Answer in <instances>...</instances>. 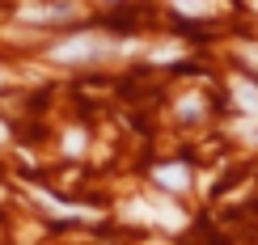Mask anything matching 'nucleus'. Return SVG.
Segmentation results:
<instances>
[{"label": "nucleus", "mask_w": 258, "mask_h": 245, "mask_svg": "<svg viewBox=\"0 0 258 245\" xmlns=\"http://www.w3.org/2000/svg\"><path fill=\"white\" fill-rule=\"evenodd\" d=\"M63 148H68V152H81V148H85V135H81V131H68V140H63Z\"/></svg>", "instance_id": "nucleus-10"}, {"label": "nucleus", "mask_w": 258, "mask_h": 245, "mask_svg": "<svg viewBox=\"0 0 258 245\" xmlns=\"http://www.w3.org/2000/svg\"><path fill=\"white\" fill-rule=\"evenodd\" d=\"M178 55V47H161V51H153V59H174Z\"/></svg>", "instance_id": "nucleus-12"}, {"label": "nucleus", "mask_w": 258, "mask_h": 245, "mask_svg": "<svg viewBox=\"0 0 258 245\" xmlns=\"http://www.w3.org/2000/svg\"><path fill=\"white\" fill-rule=\"evenodd\" d=\"M212 5L216 0H174V9L182 17H203V13H212Z\"/></svg>", "instance_id": "nucleus-7"}, {"label": "nucleus", "mask_w": 258, "mask_h": 245, "mask_svg": "<svg viewBox=\"0 0 258 245\" xmlns=\"http://www.w3.org/2000/svg\"><path fill=\"white\" fill-rule=\"evenodd\" d=\"M153 178H157L161 190H186V186H190V169H186V165H161Z\"/></svg>", "instance_id": "nucleus-3"}, {"label": "nucleus", "mask_w": 258, "mask_h": 245, "mask_svg": "<svg viewBox=\"0 0 258 245\" xmlns=\"http://www.w3.org/2000/svg\"><path fill=\"white\" fill-rule=\"evenodd\" d=\"M241 59H245V63H254V68H258V47H241Z\"/></svg>", "instance_id": "nucleus-11"}, {"label": "nucleus", "mask_w": 258, "mask_h": 245, "mask_svg": "<svg viewBox=\"0 0 258 245\" xmlns=\"http://www.w3.org/2000/svg\"><path fill=\"white\" fill-rule=\"evenodd\" d=\"M5 140H9V127H5V123H0V144H5Z\"/></svg>", "instance_id": "nucleus-13"}, {"label": "nucleus", "mask_w": 258, "mask_h": 245, "mask_svg": "<svg viewBox=\"0 0 258 245\" xmlns=\"http://www.w3.org/2000/svg\"><path fill=\"white\" fill-rule=\"evenodd\" d=\"M72 9L68 5H51V9H42V5H26L21 9V17L26 21H59V17H68Z\"/></svg>", "instance_id": "nucleus-6"}, {"label": "nucleus", "mask_w": 258, "mask_h": 245, "mask_svg": "<svg viewBox=\"0 0 258 245\" xmlns=\"http://www.w3.org/2000/svg\"><path fill=\"white\" fill-rule=\"evenodd\" d=\"M233 102H237L245 114H254V119H258V89H254L250 80H233Z\"/></svg>", "instance_id": "nucleus-5"}, {"label": "nucleus", "mask_w": 258, "mask_h": 245, "mask_svg": "<svg viewBox=\"0 0 258 245\" xmlns=\"http://www.w3.org/2000/svg\"><path fill=\"white\" fill-rule=\"evenodd\" d=\"M178 114H182V119H199V98H195V93L178 102Z\"/></svg>", "instance_id": "nucleus-8"}, {"label": "nucleus", "mask_w": 258, "mask_h": 245, "mask_svg": "<svg viewBox=\"0 0 258 245\" xmlns=\"http://www.w3.org/2000/svg\"><path fill=\"white\" fill-rule=\"evenodd\" d=\"M34 199H38L42 207H51L55 216H81V220H93V216H98V211H89V207H72V203H59V199H55V195H47V190H34Z\"/></svg>", "instance_id": "nucleus-4"}, {"label": "nucleus", "mask_w": 258, "mask_h": 245, "mask_svg": "<svg viewBox=\"0 0 258 245\" xmlns=\"http://www.w3.org/2000/svg\"><path fill=\"white\" fill-rule=\"evenodd\" d=\"M237 135H245V140H254V144H258V119H254V114L237 123Z\"/></svg>", "instance_id": "nucleus-9"}, {"label": "nucleus", "mask_w": 258, "mask_h": 245, "mask_svg": "<svg viewBox=\"0 0 258 245\" xmlns=\"http://www.w3.org/2000/svg\"><path fill=\"white\" fill-rule=\"evenodd\" d=\"M0 85H5V76H0Z\"/></svg>", "instance_id": "nucleus-14"}, {"label": "nucleus", "mask_w": 258, "mask_h": 245, "mask_svg": "<svg viewBox=\"0 0 258 245\" xmlns=\"http://www.w3.org/2000/svg\"><path fill=\"white\" fill-rule=\"evenodd\" d=\"M127 220H153V224H165V228H178L182 224V211L165 207V203H148V199H132L127 203Z\"/></svg>", "instance_id": "nucleus-2"}, {"label": "nucleus", "mask_w": 258, "mask_h": 245, "mask_svg": "<svg viewBox=\"0 0 258 245\" xmlns=\"http://www.w3.org/2000/svg\"><path fill=\"white\" fill-rule=\"evenodd\" d=\"M114 38L106 34H77V38H63L59 47H51V59L55 63H89V59H106L114 55Z\"/></svg>", "instance_id": "nucleus-1"}]
</instances>
